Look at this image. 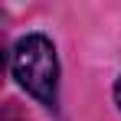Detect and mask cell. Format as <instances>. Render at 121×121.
I'll return each mask as SVG.
<instances>
[{
    "label": "cell",
    "mask_w": 121,
    "mask_h": 121,
    "mask_svg": "<svg viewBox=\"0 0 121 121\" xmlns=\"http://www.w3.org/2000/svg\"><path fill=\"white\" fill-rule=\"evenodd\" d=\"M10 72L26 95L39 101L43 108H59V56L46 33H26L13 43Z\"/></svg>",
    "instance_id": "obj_1"
},
{
    "label": "cell",
    "mask_w": 121,
    "mask_h": 121,
    "mask_svg": "<svg viewBox=\"0 0 121 121\" xmlns=\"http://www.w3.org/2000/svg\"><path fill=\"white\" fill-rule=\"evenodd\" d=\"M111 95H115V105H118V111H121V75L115 82V88H111Z\"/></svg>",
    "instance_id": "obj_2"
}]
</instances>
